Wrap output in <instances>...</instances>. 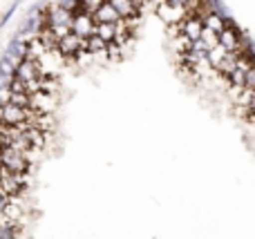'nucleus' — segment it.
Returning <instances> with one entry per match:
<instances>
[{
	"mask_svg": "<svg viewBox=\"0 0 255 239\" xmlns=\"http://www.w3.org/2000/svg\"><path fill=\"white\" fill-rule=\"evenodd\" d=\"M29 107L22 110L18 105H11V103H2L0 105V125H18V123H25L29 121Z\"/></svg>",
	"mask_w": 255,
	"mask_h": 239,
	"instance_id": "nucleus-1",
	"label": "nucleus"
},
{
	"mask_svg": "<svg viewBox=\"0 0 255 239\" xmlns=\"http://www.w3.org/2000/svg\"><path fill=\"white\" fill-rule=\"evenodd\" d=\"M40 76H45V74H43V67H40L38 61H27V58H22V61H18L16 67H13V79L22 80V83L40 79Z\"/></svg>",
	"mask_w": 255,
	"mask_h": 239,
	"instance_id": "nucleus-2",
	"label": "nucleus"
},
{
	"mask_svg": "<svg viewBox=\"0 0 255 239\" xmlns=\"http://www.w3.org/2000/svg\"><path fill=\"white\" fill-rule=\"evenodd\" d=\"M56 52L61 54L63 58H74V56H79L81 52H85V40L79 38V36H74L70 31L67 36H63V38L58 40Z\"/></svg>",
	"mask_w": 255,
	"mask_h": 239,
	"instance_id": "nucleus-3",
	"label": "nucleus"
},
{
	"mask_svg": "<svg viewBox=\"0 0 255 239\" xmlns=\"http://www.w3.org/2000/svg\"><path fill=\"white\" fill-rule=\"evenodd\" d=\"M70 31L74 36H79V38H90V36L94 34V20L90 13L81 11L76 13V16H72V22H70Z\"/></svg>",
	"mask_w": 255,
	"mask_h": 239,
	"instance_id": "nucleus-4",
	"label": "nucleus"
},
{
	"mask_svg": "<svg viewBox=\"0 0 255 239\" xmlns=\"http://www.w3.org/2000/svg\"><path fill=\"white\" fill-rule=\"evenodd\" d=\"M154 11H157V16L161 18L163 22H168V25H179V22L188 16L184 7H179V4H168V2L157 4V7H154Z\"/></svg>",
	"mask_w": 255,
	"mask_h": 239,
	"instance_id": "nucleus-5",
	"label": "nucleus"
},
{
	"mask_svg": "<svg viewBox=\"0 0 255 239\" xmlns=\"http://www.w3.org/2000/svg\"><path fill=\"white\" fill-rule=\"evenodd\" d=\"M220 45L226 49V52H238V49H242L240 31L235 29V25H233L231 18H226V27L222 29V34H220Z\"/></svg>",
	"mask_w": 255,
	"mask_h": 239,
	"instance_id": "nucleus-6",
	"label": "nucleus"
},
{
	"mask_svg": "<svg viewBox=\"0 0 255 239\" xmlns=\"http://www.w3.org/2000/svg\"><path fill=\"white\" fill-rule=\"evenodd\" d=\"M177 27H179V34L186 36L188 40H193V43H195V40H199V34H202V29H204L202 20H199V18H195V16H186Z\"/></svg>",
	"mask_w": 255,
	"mask_h": 239,
	"instance_id": "nucleus-7",
	"label": "nucleus"
},
{
	"mask_svg": "<svg viewBox=\"0 0 255 239\" xmlns=\"http://www.w3.org/2000/svg\"><path fill=\"white\" fill-rule=\"evenodd\" d=\"M92 20H94V25H99V22H110V25H119L121 18H119V13L112 9V4L108 2V0H103V2L97 7V11L92 13Z\"/></svg>",
	"mask_w": 255,
	"mask_h": 239,
	"instance_id": "nucleus-8",
	"label": "nucleus"
},
{
	"mask_svg": "<svg viewBox=\"0 0 255 239\" xmlns=\"http://www.w3.org/2000/svg\"><path fill=\"white\" fill-rule=\"evenodd\" d=\"M108 2H110L112 9L119 13L121 20H136V18H139V11H136V7L130 2V0H108Z\"/></svg>",
	"mask_w": 255,
	"mask_h": 239,
	"instance_id": "nucleus-9",
	"label": "nucleus"
},
{
	"mask_svg": "<svg viewBox=\"0 0 255 239\" xmlns=\"http://www.w3.org/2000/svg\"><path fill=\"white\" fill-rule=\"evenodd\" d=\"M119 31H121V22L119 25H110V22H99V25H94V36L101 38L106 45L115 43V38H117Z\"/></svg>",
	"mask_w": 255,
	"mask_h": 239,
	"instance_id": "nucleus-10",
	"label": "nucleus"
},
{
	"mask_svg": "<svg viewBox=\"0 0 255 239\" xmlns=\"http://www.w3.org/2000/svg\"><path fill=\"white\" fill-rule=\"evenodd\" d=\"M202 25H204V29H211V31H215V34L220 36L222 29L226 27V18L222 16V13H217V11H208L206 16L202 18Z\"/></svg>",
	"mask_w": 255,
	"mask_h": 239,
	"instance_id": "nucleus-11",
	"label": "nucleus"
},
{
	"mask_svg": "<svg viewBox=\"0 0 255 239\" xmlns=\"http://www.w3.org/2000/svg\"><path fill=\"white\" fill-rule=\"evenodd\" d=\"M238 52H240V49H238ZM238 52H229V54L224 56V61H222L220 65L215 67V70L220 72V74L224 76V79H226V76H229L233 70H238V56H240Z\"/></svg>",
	"mask_w": 255,
	"mask_h": 239,
	"instance_id": "nucleus-12",
	"label": "nucleus"
},
{
	"mask_svg": "<svg viewBox=\"0 0 255 239\" xmlns=\"http://www.w3.org/2000/svg\"><path fill=\"white\" fill-rule=\"evenodd\" d=\"M85 52L92 54V56H99V54L103 56V54H106V43L92 34L90 38H85Z\"/></svg>",
	"mask_w": 255,
	"mask_h": 239,
	"instance_id": "nucleus-13",
	"label": "nucleus"
},
{
	"mask_svg": "<svg viewBox=\"0 0 255 239\" xmlns=\"http://www.w3.org/2000/svg\"><path fill=\"white\" fill-rule=\"evenodd\" d=\"M226 54H229V52H226V49L222 47V45H217V47L208 49V52H206V56H204V61H206L211 67H217L222 61H224V56H226Z\"/></svg>",
	"mask_w": 255,
	"mask_h": 239,
	"instance_id": "nucleus-14",
	"label": "nucleus"
},
{
	"mask_svg": "<svg viewBox=\"0 0 255 239\" xmlns=\"http://www.w3.org/2000/svg\"><path fill=\"white\" fill-rule=\"evenodd\" d=\"M199 40H202V45L206 47V52L220 45V36H217L215 31H211V29H202V34H199Z\"/></svg>",
	"mask_w": 255,
	"mask_h": 239,
	"instance_id": "nucleus-15",
	"label": "nucleus"
},
{
	"mask_svg": "<svg viewBox=\"0 0 255 239\" xmlns=\"http://www.w3.org/2000/svg\"><path fill=\"white\" fill-rule=\"evenodd\" d=\"M16 58L9 56V54H4L2 58H0V76H13V67H16Z\"/></svg>",
	"mask_w": 255,
	"mask_h": 239,
	"instance_id": "nucleus-16",
	"label": "nucleus"
},
{
	"mask_svg": "<svg viewBox=\"0 0 255 239\" xmlns=\"http://www.w3.org/2000/svg\"><path fill=\"white\" fill-rule=\"evenodd\" d=\"M226 80H229L231 85H240V87H244V80H247V72L244 70H233L229 76H226Z\"/></svg>",
	"mask_w": 255,
	"mask_h": 239,
	"instance_id": "nucleus-17",
	"label": "nucleus"
},
{
	"mask_svg": "<svg viewBox=\"0 0 255 239\" xmlns=\"http://www.w3.org/2000/svg\"><path fill=\"white\" fill-rule=\"evenodd\" d=\"M9 103L22 107V110H27V107H29V96H27V94H11L9 92Z\"/></svg>",
	"mask_w": 255,
	"mask_h": 239,
	"instance_id": "nucleus-18",
	"label": "nucleus"
},
{
	"mask_svg": "<svg viewBox=\"0 0 255 239\" xmlns=\"http://www.w3.org/2000/svg\"><path fill=\"white\" fill-rule=\"evenodd\" d=\"M175 45H177V49H179V54H184V52H190V45H193V40H188L186 36H177L175 38Z\"/></svg>",
	"mask_w": 255,
	"mask_h": 239,
	"instance_id": "nucleus-19",
	"label": "nucleus"
},
{
	"mask_svg": "<svg viewBox=\"0 0 255 239\" xmlns=\"http://www.w3.org/2000/svg\"><path fill=\"white\" fill-rule=\"evenodd\" d=\"M101 2H103V0H81V7H83L85 13H90V16H92V13L97 11V7H99Z\"/></svg>",
	"mask_w": 255,
	"mask_h": 239,
	"instance_id": "nucleus-20",
	"label": "nucleus"
},
{
	"mask_svg": "<svg viewBox=\"0 0 255 239\" xmlns=\"http://www.w3.org/2000/svg\"><path fill=\"white\" fill-rule=\"evenodd\" d=\"M20 2H22V0H16V2H13L11 7H9L7 11H4V16L0 18V27H4V25H7V22H9V18L13 16V11H16V9H18V4H20Z\"/></svg>",
	"mask_w": 255,
	"mask_h": 239,
	"instance_id": "nucleus-21",
	"label": "nucleus"
},
{
	"mask_svg": "<svg viewBox=\"0 0 255 239\" xmlns=\"http://www.w3.org/2000/svg\"><path fill=\"white\" fill-rule=\"evenodd\" d=\"M244 87H249V89H255V65H253L251 70L247 72V80H244Z\"/></svg>",
	"mask_w": 255,
	"mask_h": 239,
	"instance_id": "nucleus-22",
	"label": "nucleus"
}]
</instances>
